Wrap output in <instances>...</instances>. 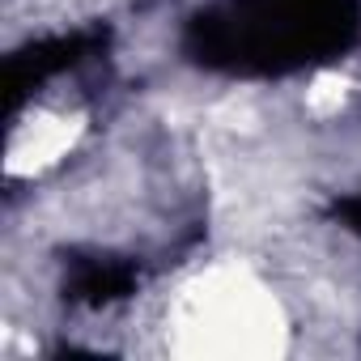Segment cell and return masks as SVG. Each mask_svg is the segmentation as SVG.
<instances>
[{
	"mask_svg": "<svg viewBox=\"0 0 361 361\" xmlns=\"http://www.w3.org/2000/svg\"><path fill=\"white\" fill-rule=\"evenodd\" d=\"M149 331L157 336L153 348L170 357H281L293 348L285 302L243 268L178 281Z\"/></svg>",
	"mask_w": 361,
	"mask_h": 361,
	"instance_id": "1",
	"label": "cell"
}]
</instances>
